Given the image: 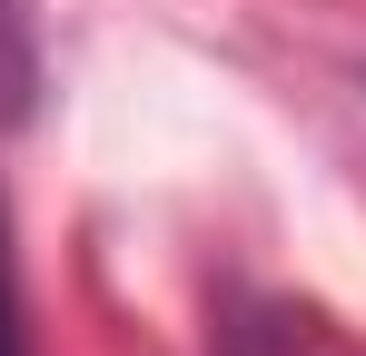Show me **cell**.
I'll return each instance as SVG.
<instances>
[]
</instances>
